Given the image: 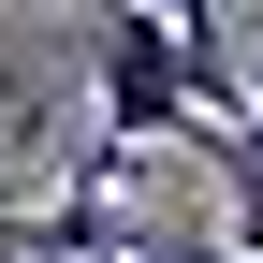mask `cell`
<instances>
[{
  "label": "cell",
  "mask_w": 263,
  "mask_h": 263,
  "mask_svg": "<svg viewBox=\"0 0 263 263\" xmlns=\"http://www.w3.org/2000/svg\"><path fill=\"white\" fill-rule=\"evenodd\" d=\"M190 146H205V161H219V190H234V234H219V249L263 263V132H190Z\"/></svg>",
  "instance_id": "cell-2"
},
{
  "label": "cell",
  "mask_w": 263,
  "mask_h": 263,
  "mask_svg": "<svg viewBox=\"0 0 263 263\" xmlns=\"http://www.w3.org/2000/svg\"><path fill=\"white\" fill-rule=\"evenodd\" d=\"M132 263H234V249H219V234H176V219H161V234L132 249Z\"/></svg>",
  "instance_id": "cell-3"
},
{
  "label": "cell",
  "mask_w": 263,
  "mask_h": 263,
  "mask_svg": "<svg viewBox=\"0 0 263 263\" xmlns=\"http://www.w3.org/2000/svg\"><path fill=\"white\" fill-rule=\"evenodd\" d=\"M103 146H117V161H161V146H190L176 15H103Z\"/></svg>",
  "instance_id": "cell-1"
},
{
  "label": "cell",
  "mask_w": 263,
  "mask_h": 263,
  "mask_svg": "<svg viewBox=\"0 0 263 263\" xmlns=\"http://www.w3.org/2000/svg\"><path fill=\"white\" fill-rule=\"evenodd\" d=\"M0 263H29V234H15V219H0Z\"/></svg>",
  "instance_id": "cell-5"
},
{
  "label": "cell",
  "mask_w": 263,
  "mask_h": 263,
  "mask_svg": "<svg viewBox=\"0 0 263 263\" xmlns=\"http://www.w3.org/2000/svg\"><path fill=\"white\" fill-rule=\"evenodd\" d=\"M249 132H263V44H249Z\"/></svg>",
  "instance_id": "cell-4"
}]
</instances>
